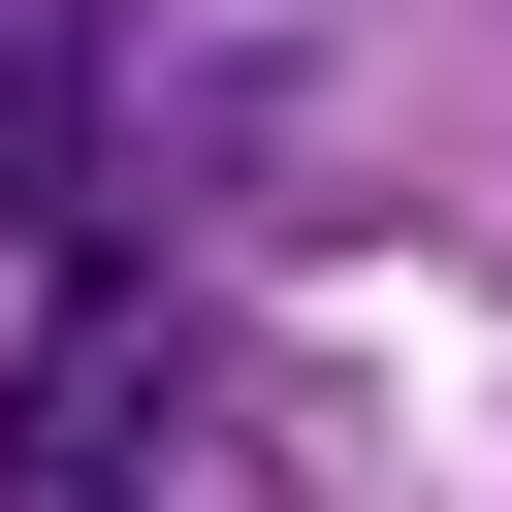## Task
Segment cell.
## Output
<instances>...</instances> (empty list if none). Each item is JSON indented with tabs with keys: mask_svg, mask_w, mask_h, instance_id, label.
I'll use <instances>...</instances> for the list:
<instances>
[{
	"mask_svg": "<svg viewBox=\"0 0 512 512\" xmlns=\"http://www.w3.org/2000/svg\"><path fill=\"white\" fill-rule=\"evenodd\" d=\"M64 160H96V64H64V0H0V224H32Z\"/></svg>",
	"mask_w": 512,
	"mask_h": 512,
	"instance_id": "obj_2",
	"label": "cell"
},
{
	"mask_svg": "<svg viewBox=\"0 0 512 512\" xmlns=\"http://www.w3.org/2000/svg\"><path fill=\"white\" fill-rule=\"evenodd\" d=\"M160 416H192V288L96 256L32 320V384H0V512H160Z\"/></svg>",
	"mask_w": 512,
	"mask_h": 512,
	"instance_id": "obj_1",
	"label": "cell"
}]
</instances>
